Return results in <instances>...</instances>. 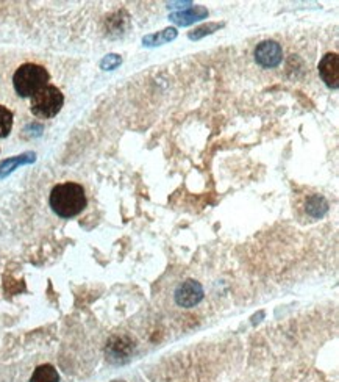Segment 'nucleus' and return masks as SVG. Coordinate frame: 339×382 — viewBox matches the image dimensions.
<instances>
[{"mask_svg": "<svg viewBox=\"0 0 339 382\" xmlns=\"http://www.w3.org/2000/svg\"><path fill=\"white\" fill-rule=\"evenodd\" d=\"M175 38H177V30H175L174 27H171V29L153 33V35H147L144 39H142V43H144V46H161Z\"/></svg>", "mask_w": 339, "mask_h": 382, "instance_id": "nucleus-10", "label": "nucleus"}, {"mask_svg": "<svg viewBox=\"0 0 339 382\" xmlns=\"http://www.w3.org/2000/svg\"><path fill=\"white\" fill-rule=\"evenodd\" d=\"M13 127V113L8 108L0 105V138L8 136Z\"/></svg>", "mask_w": 339, "mask_h": 382, "instance_id": "nucleus-13", "label": "nucleus"}, {"mask_svg": "<svg viewBox=\"0 0 339 382\" xmlns=\"http://www.w3.org/2000/svg\"><path fill=\"white\" fill-rule=\"evenodd\" d=\"M58 381H60L58 371L49 364L38 367L30 379V382H58Z\"/></svg>", "mask_w": 339, "mask_h": 382, "instance_id": "nucleus-11", "label": "nucleus"}, {"mask_svg": "<svg viewBox=\"0 0 339 382\" xmlns=\"http://www.w3.org/2000/svg\"><path fill=\"white\" fill-rule=\"evenodd\" d=\"M118 65H120V58L118 55H108L102 61V67H105V70H114Z\"/></svg>", "mask_w": 339, "mask_h": 382, "instance_id": "nucleus-15", "label": "nucleus"}, {"mask_svg": "<svg viewBox=\"0 0 339 382\" xmlns=\"http://www.w3.org/2000/svg\"><path fill=\"white\" fill-rule=\"evenodd\" d=\"M328 209L327 201L324 199L322 196H311L308 202H307V211L314 218H321L324 216L325 211Z\"/></svg>", "mask_w": 339, "mask_h": 382, "instance_id": "nucleus-12", "label": "nucleus"}, {"mask_svg": "<svg viewBox=\"0 0 339 382\" xmlns=\"http://www.w3.org/2000/svg\"><path fill=\"white\" fill-rule=\"evenodd\" d=\"M64 104V96L57 86L47 85L43 90H39L36 94L32 96L30 110L38 118H53L60 113L61 107Z\"/></svg>", "mask_w": 339, "mask_h": 382, "instance_id": "nucleus-3", "label": "nucleus"}, {"mask_svg": "<svg viewBox=\"0 0 339 382\" xmlns=\"http://www.w3.org/2000/svg\"><path fill=\"white\" fill-rule=\"evenodd\" d=\"M30 162H35V154L33 152L5 160L2 165H0V177H5L6 174H10L13 169H16L19 165H25V163H30Z\"/></svg>", "mask_w": 339, "mask_h": 382, "instance_id": "nucleus-9", "label": "nucleus"}, {"mask_svg": "<svg viewBox=\"0 0 339 382\" xmlns=\"http://www.w3.org/2000/svg\"><path fill=\"white\" fill-rule=\"evenodd\" d=\"M202 299L203 286L198 281H193V279L185 281L181 285H179L177 290H175V303L180 307H185V309L198 305Z\"/></svg>", "mask_w": 339, "mask_h": 382, "instance_id": "nucleus-5", "label": "nucleus"}, {"mask_svg": "<svg viewBox=\"0 0 339 382\" xmlns=\"http://www.w3.org/2000/svg\"><path fill=\"white\" fill-rule=\"evenodd\" d=\"M223 27V24H207L203 27H199L198 30H194V33H189V39H200L205 35H209V33H213L214 30L221 29Z\"/></svg>", "mask_w": 339, "mask_h": 382, "instance_id": "nucleus-14", "label": "nucleus"}, {"mask_svg": "<svg viewBox=\"0 0 339 382\" xmlns=\"http://www.w3.org/2000/svg\"><path fill=\"white\" fill-rule=\"evenodd\" d=\"M133 351V345L128 338L125 337H114L111 338V342L108 343L106 353H108V359L114 364H122L125 362Z\"/></svg>", "mask_w": 339, "mask_h": 382, "instance_id": "nucleus-7", "label": "nucleus"}, {"mask_svg": "<svg viewBox=\"0 0 339 382\" xmlns=\"http://www.w3.org/2000/svg\"><path fill=\"white\" fill-rule=\"evenodd\" d=\"M256 63L263 67H275L282 63L283 49L275 41H263L255 49Z\"/></svg>", "mask_w": 339, "mask_h": 382, "instance_id": "nucleus-4", "label": "nucleus"}, {"mask_svg": "<svg viewBox=\"0 0 339 382\" xmlns=\"http://www.w3.org/2000/svg\"><path fill=\"white\" fill-rule=\"evenodd\" d=\"M50 207L61 218H72L85 210L86 195L81 185L76 182L58 183L50 191Z\"/></svg>", "mask_w": 339, "mask_h": 382, "instance_id": "nucleus-1", "label": "nucleus"}, {"mask_svg": "<svg viewBox=\"0 0 339 382\" xmlns=\"http://www.w3.org/2000/svg\"><path fill=\"white\" fill-rule=\"evenodd\" d=\"M207 16H208V11L203 8V6H194V8L188 10V11L172 13V15L169 16V19L179 25H189V24L195 22V20L205 19Z\"/></svg>", "mask_w": 339, "mask_h": 382, "instance_id": "nucleus-8", "label": "nucleus"}, {"mask_svg": "<svg viewBox=\"0 0 339 382\" xmlns=\"http://www.w3.org/2000/svg\"><path fill=\"white\" fill-rule=\"evenodd\" d=\"M47 81H49V72L44 66L35 63L19 66L13 76V86L20 98H32L33 94L47 86Z\"/></svg>", "mask_w": 339, "mask_h": 382, "instance_id": "nucleus-2", "label": "nucleus"}, {"mask_svg": "<svg viewBox=\"0 0 339 382\" xmlns=\"http://www.w3.org/2000/svg\"><path fill=\"white\" fill-rule=\"evenodd\" d=\"M319 74L325 85L331 90L339 88V57L338 53H327L319 63Z\"/></svg>", "mask_w": 339, "mask_h": 382, "instance_id": "nucleus-6", "label": "nucleus"}]
</instances>
